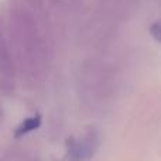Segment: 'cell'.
<instances>
[{
	"label": "cell",
	"mask_w": 161,
	"mask_h": 161,
	"mask_svg": "<svg viewBox=\"0 0 161 161\" xmlns=\"http://www.w3.org/2000/svg\"><path fill=\"white\" fill-rule=\"evenodd\" d=\"M8 33L14 48L16 74H19L27 85H37L47 69L51 41L45 36L33 10L23 4L11 6Z\"/></svg>",
	"instance_id": "obj_1"
},
{
	"label": "cell",
	"mask_w": 161,
	"mask_h": 161,
	"mask_svg": "<svg viewBox=\"0 0 161 161\" xmlns=\"http://www.w3.org/2000/svg\"><path fill=\"white\" fill-rule=\"evenodd\" d=\"M0 161H6V160H4V158H2V160H0Z\"/></svg>",
	"instance_id": "obj_7"
},
{
	"label": "cell",
	"mask_w": 161,
	"mask_h": 161,
	"mask_svg": "<svg viewBox=\"0 0 161 161\" xmlns=\"http://www.w3.org/2000/svg\"><path fill=\"white\" fill-rule=\"evenodd\" d=\"M40 125H41V117L40 116L28 117V119L23 120V122L20 123V126L16 129V131H14V136L21 137V136H24V134L30 133V131L36 130V129H38Z\"/></svg>",
	"instance_id": "obj_3"
},
{
	"label": "cell",
	"mask_w": 161,
	"mask_h": 161,
	"mask_svg": "<svg viewBox=\"0 0 161 161\" xmlns=\"http://www.w3.org/2000/svg\"><path fill=\"white\" fill-rule=\"evenodd\" d=\"M100 146V134L96 127H88V130L79 139H71L68 142V157L71 161H89L96 154Z\"/></svg>",
	"instance_id": "obj_2"
},
{
	"label": "cell",
	"mask_w": 161,
	"mask_h": 161,
	"mask_svg": "<svg viewBox=\"0 0 161 161\" xmlns=\"http://www.w3.org/2000/svg\"><path fill=\"white\" fill-rule=\"evenodd\" d=\"M150 34L157 42L161 44V21H154L150 25Z\"/></svg>",
	"instance_id": "obj_4"
},
{
	"label": "cell",
	"mask_w": 161,
	"mask_h": 161,
	"mask_svg": "<svg viewBox=\"0 0 161 161\" xmlns=\"http://www.w3.org/2000/svg\"><path fill=\"white\" fill-rule=\"evenodd\" d=\"M50 2L53 3L54 6H57V4H61V3H62V0H50Z\"/></svg>",
	"instance_id": "obj_6"
},
{
	"label": "cell",
	"mask_w": 161,
	"mask_h": 161,
	"mask_svg": "<svg viewBox=\"0 0 161 161\" xmlns=\"http://www.w3.org/2000/svg\"><path fill=\"white\" fill-rule=\"evenodd\" d=\"M3 117H4V110H3V106L0 105V122H3Z\"/></svg>",
	"instance_id": "obj_5"
}]
</instances>
